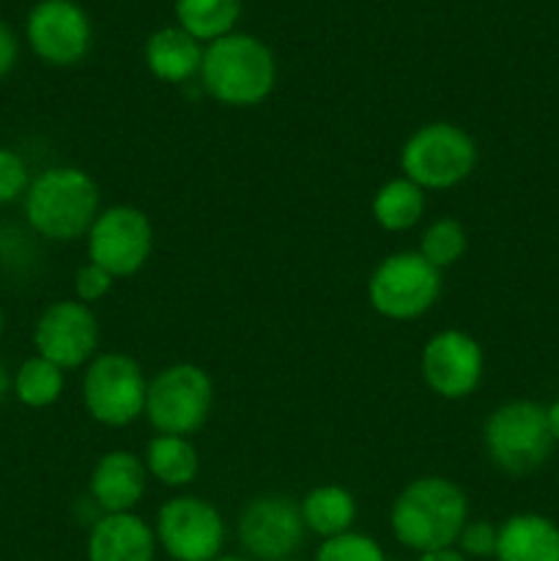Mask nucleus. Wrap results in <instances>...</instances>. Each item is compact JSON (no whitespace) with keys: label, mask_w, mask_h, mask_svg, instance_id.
I'll use <instances>...</instances> for the list:
<instances>
[{"label":"nucleus","mask_w":559,"mask_h":561,"mask_svg":"<svg viewBox=\"0 0 559 561\" xmlns=\"http://www.w3.org/2000/svg\"><path fill=\"white\" fill-rule=\"evenodd\" d=\"M389 524L395 540L417 553L453 548L469 524V499L447 477H420L395 499Z\"/></svg>","instance_id":"nucleus-1"},{"label":"nucleus","mask_w":559,"mask_h":561,"mask_svg":"<svg viewBox=\"0 0 559 561\" xmlns=\"http://www.w3.org/2000/svg\"><path fill=\"white\" fill-rule=\"evenodd\" d=\"M277 82V60L269 44L250 33H228L203 49L201 85L214 102L255 107Z\"/></svg>","instance_id":"nucleus-2"},{"label":"nucleus","mask_w":559,"mask_h":561,"mask_svg":"<svg viewBox=\"0 0 559 561\" xmlns=\"http://www.w3.org/2000/svg\"><path fill=\"white\" fill-rule=\"evenodd\" d=\"M22 206L27 225L49 241L82 239L102 211L96 181L71 164L42 170L27 186Z\"/></svg>","instance_id":"nucleus-3"},{"label":"nucleus","mask_w":559,"mask_h":561,"mask_svg":"<svg viewBox=\"0 0 559 561\" xmlns=\"http://www.w3.org/2000/svg\"><path fill=\"white\" fill-rule=\"evenodd\" d=\"M477 157V142L469 131L447 121H433L403 142L400 170L420 190L442 192L464 184L475 173Z\"/></svg>","instance_id":"nucleus-4"},{"label":"nucleus","mask_w":559,"mask_h":561,"mask_svg":"<svg viewBox=\"0 0 559 561\" xmlns=\"http://www.w3.org/2000/svg\"><path fill=\"white\" fill-rule=\"evenodd\" d=\"M482 442L491 463L515 477L540 469L557 444L546 409L532 400H513L491 411L482 427Z\"/></svg>","instance_id":"nucleus-5"},{"label":"nucleus","mask_w":559,"mask_h":561,"mask_svg":"<svg viewBox=\"0 0 559 561\" xmlns=\"http://www.w3.org/2000/svg\"><path fill=\"white\" fill-rule=\"evenodd\" d=\"M214 405V381L203 367L179 362L148 381L146 414L159 436H192L206 425Z\"/></svg>","instance_id":"nucleus-6"},{"label":"nucleus","mask_w":559,"mask_h":561,"mask_svg":"<svg viewBox=\"0 0 559 561\" xmlns=\"http://www.w3.org/2000/svg\"><path fill=\"white\" fill-rule=\"evenodd\" d=\"M442 296V272L420 252H392L373 268L367 301L389 321H414L425 316Z\"/></svg>","instance_id":"nucleus-7"},{"label":"nucleus","mask_w":559,"mask_h":561,"mask_svg":"<svg viewBox=\"0 0 559 561\" xmlns=\"http://www.w3.org/2000/svg\"><path fill=\"white\" fill-rule=\"evenodd\" d=\"M148 378L132 356L96 354L82 376V405L99 425L124 427L146 414Z\"/></svg>","instance_id":"nucleus-8"},{"label":"nucleus","mask_w":559,"mask_h":561,"mask_svg":"<svg viewBox=\"0 0 559 561\" xmlns=\"http://www.w3.org/2000/svg\"><path fill=\"white\" fill-rule=\"evenodd\" d=\"M88 261L118 277H132L148 263L153 250V225L135 206H110L99 211L88 230Z\"/></svg>","instance_id":"nucleus-9"},{"label":"nucleus","mask_w":559,"mask_h":561,"mask_svg":"<svg viewBox=\"0 0 559 561\" xmlns=\"http://www.w3.org/2000/svg\"><path fill=\"white\" fill-rule=\"evenodd\" d=\"M157 542L175 561H214L225 546V520L214 504L175 496L157 513Z\"/></svg>","instance_id":"nucleus-10"},{"label":"nucleus","mask_w":559,"mask_h":561,"mask_svg":"<svg viewBox=\"0 0 559 561\" xmlns=\"http://www.w3.org/2000/svg\"><path fill=\"white\" fill-rule=\"evenodd\" d=\"M33 348L64 373L88 365L99 348L96 316L77 299L53 301L33 327Z\"/></svg>","instance_id":"nucleus-11"},{"label":"nucleus","mask_w":559,"mask_h":561,"mask_svg":"<svg viewBox=\"0 0 559 561\" xmlns=\"http://www.w3.org/2000/svg\"><path fill=\"white\" fill-rule=\"evenodd\" d=\"M305 531L299 502L285 493H266L241 510L239 540L261 561H288L305 542Z\"/></svg>","instance_id":"nucleus-12"},{"label":"nucleus","mask_w":559,"mask_h":561,"mask_svg":"<svg viewBox=\"0 0 559 561\" xmlns=\"http://www.w3.org/2000/svg\"><path fill=\"white\" fill-rule=\"evenodd\" d=\"M27 44L49 66H75L88 55L93 27L75 0H42L25 22Z\"/></svg>","instance_id":"nucleus-13"},{"label":"nucleus","mask_w":559,"mask_h":561,"mask_svg":"<svg viewBox=\"0 0 559 561\" xmlns=\"http://www.w3.org/2000/svg\"><path fill=\"white\" fill-rule=\"evenodd\" d=\"M420 370L433 394L444 400H464L480 387L486 359L480 343L471 334L444 329L422 348Z\"/></svg>","instance_id":"nucleus-14"},{"label":"nucleus","mask_w":559,"mask_h":561,"mask_svg":"<svg viewBox=\"0 0 559 561\" xmlns=\"http://www.w3.org/2000/svg\"><path fill=\"white\" fill-rule=\"evenodd\" d=\"M91 499L104 515L132 513L148 488V469L129 449H113L96 460L91 471Z\"/></svg>","instance_id":"nucleus-15"},{"label":"nucleus","mask_w":559,"mask_h":561,"mask_svg":"<svg viewBox=\"0 0 559 561\" xmlns=\"http://www.w3.org/2000/svg\"><path fill=\"white\" fill-rule=\"evenodd\" d=\"M157 535L135 513L102 515L88 537V561H153Z\"/></svg>","instance_id":"nucleus-16"},{"label":"nucleus","mask_w":559,"mask_h":561,"mask_svg":"<svg viewBox=\"0 0 559 561\" xmlns=\"http://www.w3.org/2000/svg\"><path fill=\"white\" fill-rule=\"evenodd\" d=\"M203 49L206 47H201V42L179 25H164L148 36L146 66L157 80L184 85L192 77H201Z\"/></svg>","instance_id":"nucleus-17"},{"label":"nucleus","mask_w":559,"mask_h":561,"mask_svg":"<svg viewBox=\"0 0 559 561\" xmlns=\"http://www.w3.org/2000/svg\"><path fill=\"white\" fill-rule=\"evenodd\" d=\"M499 561H559V526L537 513L510 515L499 526Z\"/></svg>","instance_id":"nucleus-18"},{"label":"nucleus","mask_w":559,"mask_h":561,"mask_svg":"<svg viewBox=\"0 0 559 561\" xmlns=\"http://www.w3.org/2000/svg\"><path fill=\"white\" fill-rule=\"evenodd\" d=\"M301 520L307 531L323 537H338L351 531L356 520V502L351 491L340 485H318L301 499Z\"/></svg>","instance_id":"nucleus-19"},{"label":"nucleus","mask_w":559,"mask_h":561,"mask_svg":"<svg viewBox=\"0 0 559 561\" xmlns=\"http://www.w3.org/2000/svg\"><path fill=\"white\" fill-rule=\"evenodd\" d=\"M370 211L381 230H387V233H406L425 214V190H420L414 181L403 179V175L389 179L373 195Z\"/></svg>","instance_id":"nucleus-20"},{"label":"nucleus","mask_w":559,"mask_h":561,"mask_svg":"<svg viewBox=\"0 0 559 561\" xmlns=\"http://www.w3.org/2000/svg\"><path fill=\"white\" fill-rule=\"evenodd\" d=\"M148 474L168 488H186L195 482L201 458L186 436H153L146 447Z\"/></svg>","instance_id":"nucleus-21"},{"label":"nucleus","mask_w":559,"mask_h":561,"mask_svg":"<svg viewBox=\"0 0 559 561\" xmlns=\"http://www.w3.org/2000/svg\"><path fill=\"white\" fill-rule=\"evenodd\" d=\"M241 0H175V25L197 42H217L233 33Z\"/></svg>","instance_id":"nucleus-22"},{"label":"nucleus","mask_w":559,"mask_h":561,"mask_svg":"<svg viewBox=\"0 0 559 561\" xmlns=\"http://www.w3.org/2000/svg\"><path fill=\"white\" fill-rule=\"evenodd\" d=\"M66 387L64 370L53 362H47L44 356H31L20 365V370L14 373V383H11V392L16 394L22 405L27 409H49L60 400Z\"/></svg>","instance_id":"nucleus-23"},{"label":"nucleus","mask_w":559,"mask_h":561,"mask_svg":"<svg viewBox=\"0 0 559 561\" xmlns=\"http://www.w3.org/2000/svg\"><path fill=\"white\" fill-rule=\"evenodd\" d=\"M469 236L466 228L455 217H438L425 228L420 239V255L431 263L433 268H449L466 255Z\"/></svg>","instance_id":"nucleus-24"},{"label":"nucleus","mask_w":559,"mask_h":561,"mask_svg":"<svg viewBox=\"0 0 559 561\" xmlns=\"http://www.w3.org/2000/svg\"><path fill=\"white\" fill-rule=\"evenodd\" d=\"M316 561H387V557L373 537L345 531V535L323 540L316 551Z\"/></svg>","instance_id":"nucleus-25"},{"label":"nucleus","mask_w":559,"mask_h":561,"mask_svg":"<svg viewBox=\"0 0 559 561\" xmlns=\"http://www.w3.org/2000/svg\"><path fill=\"white\" fill-rule=\"evenodd\" d=\"M31 181L33 179L25 159L16 151H11V148L0 146V206L22 201Z\"/></svg>","instance_id":"nucleus-26"},{"label":"nucleus","mask_w":559,"mask_h":561,"mask_svg":"<svg viewBox=\"0 0 559 561\" xmlns=\"http://www.w3.org/2000/svg\"><path fill=\"white\" fill-rule=\"evenodd\" d=\"M113 274L104 272L102 266H96V263L88 261L85 266L77 268L75 274V296L77 301H82V305L91 307L93 301H102L104 296L113 290Z\"/></svg>","instance_id":"nucleus-27"},{"label":"nucleus","mask_w":559,"mask_h":561,"mask_svg":"<svg viewBox=\"0 0 559 561\" xmlns=\"http://www.w3.org/2000/svg\"><path fill=\"white\" fill-rule=\"evenodd\" d=\"M497 540H499V526H493L491 520H475V524H466L458 537L460 551H464L466 557H477V559L497 557Z\"/></svg>","instance_id":"nucleus-28"},{"label":"nucleus","mask_w":559,"mask_h":561,"mask_svg":"<svg viewBox=\"0 0 559 561\" xmlns=\"http://www.w3.org/2000/svg\"><path fill=\"white\" fill-rule=\"evenodd\" d=\"M16 55H20V44H16L14 31L0 22V80L11 75V69L16 66Z\"/></svg>","instance_id":"nucleus-29"},{"label":"nucleus","mask_w":559,"mask_h":561,"mask_svg":"<svg viewBox=\"0 0 559 561\" xmlns=\"http://www.w3.org/2000/svg\"><path fill=\"white\" fill-rule=\"evenodd\" d=\"M417 561H466L464 553H458L455 548H442V551H427L420 553Z\"/></svg>","instance_id":"nucleus-30"},{"label":"nucleus","mask_w":559,"mask_h":561,"mask_svg":"<svg viewBox=\"0 0 559 561\" xmlns=\"http://www.w3.org/2000/svg\"><path fill=\"white\" fill-rule=\"evenodd\" d=\"M546 414H548V427H551L554 442H559V400H557V403L548 405Z\"/></svg>","instance_id":"nucleus-31"},{"label":"nucleus","mask_w":559,"mask_h":561,"mask_svg":"<svg viewBox=\"0 0 559 561\" xmlns=\"http://www.w3.org/2000/svg\"><path fill=\"white\" fill-rule=\"evenodd\" d=\"M11 383H14V376H11L9 367H5L3 362H0V400H3L5 394L11 392Z\"/></svg>","instance_id":"nucleus-32"},{"label":"nucleus","mask_w":559,"mask_h":561,"mask_svg":"<svg viewBox=\"0 0 559 561\" xmlns=\"http://www.w3.org/2000/svg\"><path fill=\"white\" fill-rule=\"evenodd\" d=\"M214 561H250V559H244V557H217Z\"/></svg>","instance_id":"nucleus-33"},{"label":"nucleus","mask_w":559,"mask_h":561,"mask_svg":"<svg viewBox=\"0 0 559 561\" xmlns=\"http://www.w3.org/2000/svg\"><path fill=\"white\" fill-rule=\"evenodd\" d=\"M3 332H5V316L3 310H0V337H3Z\"/></svg>","instance_id":"nucleus-34"},{"label":"nucleus","mask_w":559,"mask_h":561,"mask_svg":"<svg viewBox=\"0 0 559 561\" xmlns=\"http://www.w3.org/2000/svg\"><path fill=\"white\" fill-rule=\"evenodd\" d=\"M0 244H3V228H0Z\"/></svg>","instance_id":"nucleus-35"}]
</instances>
